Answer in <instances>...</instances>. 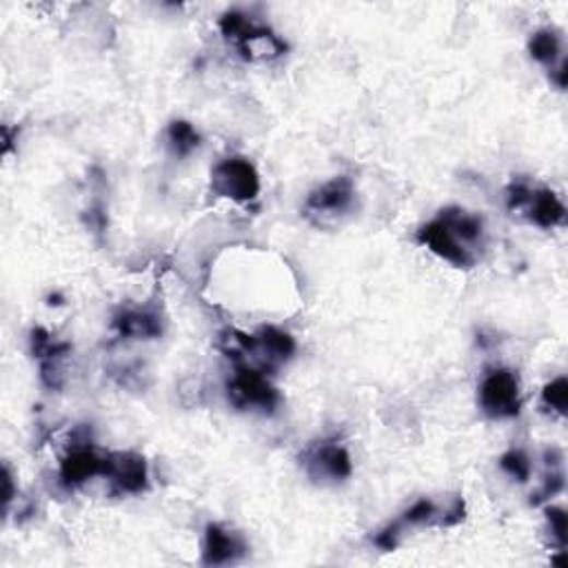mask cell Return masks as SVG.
Instances as JSON below:
<instances>
[{
  "label": "cell",
  "mask_w": 568,
  "mask_h": 568,
  "mask_svg": "<svg viewBox=\"0 0 568 568\" xmlns=\"http://www.w3.org/2000/svg\"><path fill=\"white\" fill-rule=\"evenodd\" d=\"M507 206L542 229H555L566 223V206L557 193L544 187H531L529 180L511 182L507 191Z\"/></svg>",
  "instance_id": "cell-1"
},
{
  "label": "cell",
  "mask_w": 568,
  "mask_h": 568,
  "mask_svg": "<svg viewBox=\"0 0 568 568\" xmlns=\"http://www.w3.org/2000/svg\"><path fill=\"white\" fill-rule=\"evenodd\" d=\"M227 398L232 406L240 411H260L264 415L273 413L282 400L267 374L242 365H238L234 376L227 380Z\"/></svg>",
  "instance_id": "cell-2"
},
{
  "label": "cell",
  "mask_w": 568,
  "mask_h": 568,
  "mask_svg": "<svg viewBox=\"0 0 568 568\" xmlns=\"http://www.w3.org/2000/svg\"><path fill=\"white\" fill-rule=\"evenodd\" d=\"M480 409L490 419H511L520 415V378L509 369H493L480 384Z\"/></svg>",
  "instance_id": "cell-3"
},
{
  "label": "cell",
  "mask_w": 568,
  "mask_h": 568,
  "mask_svg": "<svg viewBox=\"0 0 568 568\" xmlns=\"http://www.w3.org/2000/svg\"><path fill=\"white\" fill-rule=\"evenodd\" d=\"M355 200V189L351 178L340 176L324 185H320L316 191L309 193L305 202V218L316 227H327L335 223L338 218L346 216Z\"/></svg>",
  "instance_id": "cell-4"
},
{
  "label": "cell",
  "mask_w": 568,
  "mask_h": 568,
  "mask_svg": "<svg viewBox=\"0 0 568 568\" xmlns=\"http://www.w3.org/2000/svg\"><path fill=\"white\" fill-rule=\"evenodd\" d=\"M211 191L221 198H229L234 202L245 204L258 198L260 176L247 158L234 156L213 167Z\"/></svg>",
  "instance_id": "cell-5"
},
{
  "label": "cell",
  "mask_w": 568,
  "mask_h": 568,
  "mask_svg": "<svg viewBox=\"0 0 568 568\" xmlns=\"http://www.w3.org/2000/svg\"><path fill=\"white\" fill-rule=\"evenodd\" d=\"M417 242L429 249L431 253H436L438 258H442L445 262L458 267V269H471L477 262L475 249L469 247L455 234V229L440 216V213H438V218H434L431 223H426L424 227H419Z\"/></svg>",
  "instance_id": "cell-6"
},
{
  "label": "cell",
  "mask_w": 568,
  "mask_h": 568,
  "mask_svg": "<svg viewBox=\"0 0 568 568\" xmlns=\"http://www.w3.org/2000/svg\"><path fill=\"white\" fill-rule=\"evenodd\" d=\"M300 464L316 482H342L353 473L351 455L338 440H320L309 445L300 455Z\"/></svg>",
  "instance_id": "cell-7"
},
{
  "label": "cell",
  "mask_w": 568,
  "mask_h": 568,
  "mask_svg": "<svg viewBox=\"0 0 568 568\" xmlns=\"http://www.w3.org/2000/svg\"><path fill=\"white\" fill-rule=\"evenodd\" d=\"M118 493L138 495L150 488V469L147 462L138 453H109L107 455V475Z\"/></svg>",
  "instance_id": "cell-8"
},
{
  "label": "cell",
  "mask_w": 568,
  "mask_h": 568,
  "mask_svg": "<svg viewBox=\"0 0 568 568\" xmlns=\"http://www.w3.org/2000/svg\"><path fill=\"white\" fill-rule=\"evenodd\" d=\"M247 555V544L240 533L227 529L225 524H209L204 531L202 564L204 566H227L236 564Z\"/></svg>",
  "instance_id": "cell-9"
},
{
  "label": "cell",
  "mask_w": 568,
  "mask_h": 568,
  "mask_svg": "<svg viewBox=\"0 0 568 568\" xmlns=\"http://www.w3.org/2000/svg\"><path fill=\"white\" fill-rule=\"evenodd\" d=\"M58 475L69 488L81 486L98 475H107V458L98 455L92 447H74L62 458Z\"/></svg>",
  "instance_id": "cell-10"
},
{
  "label": "cell",
  "mask_w": 568,
  "mask_h": 568,
  "mask_svg": "<svg viewBox=\"0 0 568 568\" xmlns=\"http://www.w3.org/2000/svg\"><path fill=\"white\" fill-rule=\"evenodd\" d=\"M114 331L129 340H154L163 335V320L150 309H122L114 316Z\"/></svg>",
  "instance_id": "cell-11"
},
{
  "label": "cell",
  "mask_w": 568,
  "mask_h": 568,
  "mask_svg": "<svg viewBox=\"0 0 568 568\" xmlns=\"http://www.w3.org/2000/svg\"><path fill=\"white\" fill-rule=\"evenodd\" d=\"M236 47L245 60H273L287 51V43L264 25H256Z\"/></svg>",
  "instance_id": "cell-12"
},
{
  "label": "cell",
  "mask_w": 568,
  "mask_h": 568,
  "mask_svg": "<svg viewBox=\"0 0 568 568\" xmlns=\"http://www.w3.org/2000/svg\"><path fill=\"white\" fill-rule=\"evenodd\" d=\"M529 51L537 62H542L551 69H555L564 60L561 58V38L555 29L535 32L529 40Z\"/></svg>",
  "instance_id": "cell-13"
},
{
  "label": "cell",
  "mask_w": 568,
  "mask_h": 568,
  "mask_svg": "<svg viewBox=\"0 0 568 568\" xmlns=\"http://www.w3.org/2000/svg\"><path fill=\"white\" fill-rule=\"evenodd\" d=\"M167 145L176 158H187L200 147V133L187 120H174L167 127Z\"/></svg>",
  "instance_id": "cell-14"
},
{
  "label": "cell",
  "mask_w": 568,
  "mask_h": 568,
  "mask_svg": "<svg viewBox=\"0 0 568 568\" xmlns=\"http://www.w3.org/2000/svg\"><path fill=\"white\" fill-rule=\"evenodd\" d=\"M542 406L557 415H566L568 409V382L566 378H555L542 391Z\"/></svg>",
  "instance_id": "cell-15"
},
{
  "label": "cell",
  "mask_w": 568,
  "mask_h": 568,
  "mask_svg": "<svg viewBox=\"0 0 568 568\" xmlns=\"http://www.w3.org/2000/svg\"><path fill=\"white\" fill-rule=\"evenodd\" d=\"M500 469H502L509 477H513V480H518V482H529V477H531V460H529V455H526L522 449H511V451H507V453L500 458Z\"/></svg>",
  "instance_id": "cell-16"
},
{
  "label": "cell",
  "mask_w": 568,
  "mask_h": 568,
  "mask_svg": "<svg viewBox=\"0 0 568 568\" xmlns=\"http://www.w3.org/2000/svg\"><path fill=\"white\" fill-rule=\"evenodd\" d=\"M544 516H546V522H548V529H551V535H553V540L557 542V546H559V551H564L566 548V540H568V522H566V513H564V509H559V507H548L546 511H544Z\"/></svg>",
  "instance_id": "cell-17"
}]
</instances>
